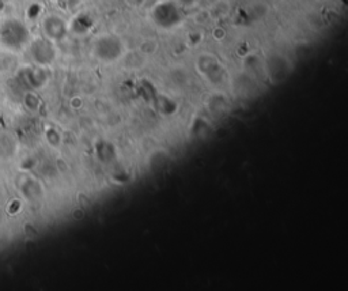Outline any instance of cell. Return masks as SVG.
Segmentation results:
<instances>
[{
    "mask_svg": "<svg viewBox=\"0 0 348 291\" xmlns=\"http://www.w3.org/2000/svg\"><path fill=\"white\" fill-rule=\"evenodd\" d=\"M28 32L18 20H7L0 28V40L7 48H19L26 42Z\"/></svg>",
    "mask_w": 348,
    "mask_h": 291,
    "instance_id": "obj_1",
    "label": "cell"
}]
</instances>
